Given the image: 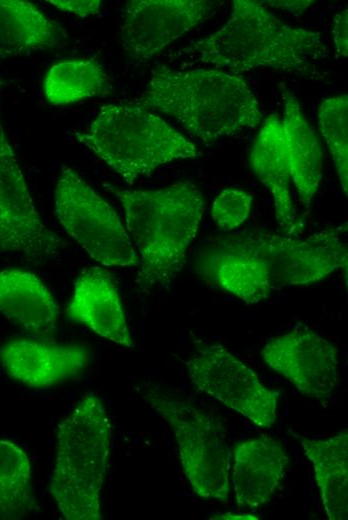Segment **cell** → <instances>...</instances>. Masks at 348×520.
<instances>
[{
    "mask_svg": "<svg viewBox=\"0 0 348 520\" xmlns=\"http://www.w3.org/2000/svg\"><path fill=\"white\" fill-rule=\"evenodd\" d=\"M128 103L176 119L205 143L257 127L262 112L246 81L217 69L153 70L145 92Z\"/></svg>",
    "mask_w": 348,
    "mask_h": 520,
    "instance_id": "7a4b0ae2",
    "label": "cell"
},
{
    "mask_svg": "<svg viewBox=\"0 0 348 520\" xmlns=\"http://www.w3.org/2000/svg\"><path fill=\"white\" fill-rule=\"evenodd\" d=\"M252 196L240 189H225L214 200L211 215L216 225L231 231L243 224L250 213Z\"/></svg>",
    "mask_w": 348,
    "mask_h": 520,
    "instance_id": "cb8c5ba5",
    "label": "cell"
},
{
    "mask_svg": "<svg viewBox=\"0 0 348 520\" xmlns=\"http://www.w3.org/2000/svg\"><path fill=\"white\" fill-rule=\"evenodd\" d=\"M0 313L36 336L54 333L60 315L59 306L43 281L20 269L0 271Z\"/></svg>",
    "mask_w": 348,
    "mask_h": 520,
    "instance_id": "e0dca14e",
    "label": "cell"
},
{
    "mask_svg": "<svg viewBox=\"0 0 348 520\" xmlns=\"http://www.w3.org/2000/svg\"><path fill=\"white\" fill-rule=\"evenodd\" d=\"M346 232L347 223L304 238L250 230L214 245L242 263L252 286L266 299L275 287L309 285L347 270Z\"/></svg>",
    "mask_w": 348,
    "mask_h": 520,
    "instance_id": "5b68a950",
    "label": "cell"
},
{
    "mask_svg": "<svg viewBox=\"0 0 348 520\" xmlns=\"http://www.w3.org/2000/svg\"><path fill=\"white\" fill-rule=\"evenodd\" d=\"M111 191L121 203L126 229L137 248L141 279L149 287H165L177 276L195 238L205 202L191 181L150 189Z\"/></svg>",
    "mask_w": 348,
    "mask_h": 520,
    "instance_id": "3957f363",
    "label": "cell"
},
{
    "mask_svg": "<svg viewBox=\"0 0 348 520\" xmlns=\"http://www.w3.org/2000/svg\"><path fill=\"white\" fill-rule=\"evenodd\" d=\"M65 241L42 222L17 157L0 123V254H57Z\"/></svg>",
    "mask_w": 348,
    "mask_h": 520,
    "instance_id": "30bf717a",
    "label": "cell"
},
{
    "mask_svg": "<svg viewBox=\"0 0 348 520\" xmlns=\"http://www.w3.org/2000/svg\"><path fill=\"white\" fill-rule=\"evenodd\" d=\"M217 3L207 0H130L121 11L118 37L126 55L139 63L211 18Z\"/></svg>",
    "mask_w": 348,
    "mask_h": 520,
    "instance_id": "8fae6325",
    "label": "cell"
},
{
    "mask_svg": "<svg viewBox=\"0 0 348 520\" xmlns=\"http://www.w3.org/2000/svg\"><path fill=\"white\" fill-rule=\"evenodd\" d=\"M101 62L93 57L56 62L46 73L43 91L52 105H66L111 93Z\"/></svg>",
    "mask_w": 348,
    "mask_h": 520,
    "instance_id": "44dd1931",
    "label": "cell"
},
{
    "mask_svg": "<svg viewBox=\"0 0 348 520\" xmlns=\"http://www.w3.org/2000/svg\"><path fill=\"white\" fill-rule=\"evenodd\" d=\"M210 519H258L256 516L249 514H236V513H217L210 517Z\"/></svg>",
    "mask_w": 348,
    "mask_h": 520,
    "instance_id": "83f0119b",
    "label": "cell"
},
{
    "mask_svg": "<svg viewBox=\"0 0 348 520\" xmlns=\"http://www.w3.org/2000/svg\"><path fill=\"white\" fill-rule=\"evenodd\" d=\"M261 355L273 371L310 398L327 399L336 389L339 377L337 349L303 324L269 339Z\"/></svg>",
    "mask_w": 348,
    "mask_h": 520,
    "instance_id": "7c38bea8",
    "label": "cell"
},
{
    "mask_svg": "<svg viewBox=\"0 0 348 520\" xmlns=\"http://www.w3.org/2000/svg\"><path fill=\"white\" fill-rule=\"evenodd\" d=\"M113 428L102 400L84 394L58 424L50 493L67 520H101Z\"/></svg>",
    "mask_w": 348,
    "mask_h": 520,
    "instance_id": "277c9868",
    "label": "cell"
},
{
    "mask_svg": "<svg viewBox=\"0 0 348 520\" xmlns=\"http://www.w3.org/2000/svg\"><path fill=\"white\" fill-rule=\"evenodd\" d=\"M89 361V351L78 344L20 338L0 346L5 373L31 388H47L72 380L86 369Z\"/></svg>",
    "mask_w": 348,
    "mask_h": 520,
    "instance_id": "4fadbf2b",
    "label": "cell"
},
{
    "mask_svg": "<svg viewBox=\"0 0 348 520\" xmlns=\"http://www.w3.org/2000/svg\"><path fill=\"white\" fill-rule=\"evenodd\" d=\"M321 134L334 161L345 195L348 186V97L347 94L323 99L318 110Z\"/></svg>",
    "mask_w": 348,
    "mask_h": 520,
    "instance_id": "603a6c76",
    "label": "cell"
},
{
    "mask_svg": "<svg viewBox=\"0 0 348 520\" xmlns=\"http://www.w3.org/2000/svg\"><path fill=\"white\" fill-rule=\"evenodd\" d=\"M38 509L29 457L14 442L0 439V520L27 518Z\"/></svg>",
    "mask_w": 348,
    "mask_h": 520,
    "instance_id": "7402d4cb",
    "label": "cell"
},
{
    "mask_svg": "<svg viewBox=\"0 0 348 520\" xmlns=\"http://www.w3.org/2000/svg\"><path fill=\"white\" fill-rule=\"evenodd\" d=\"M230 482L235 501L244 508L268 503L280 487L289 464L284 447L268 435L236 443L231 448Z\"/></svg>",
    "mask_w": 348,
    "mask_h": 520,
    "instance_id": "5bb4252c",
    "label": "cell"
},
{
    "mask_svg": "<svg viewBox=\"0 0 348 520\" xmlns=\"http://www.w3.org/2000/svg\"><path fill=\"white\" fill-rule=\"evenodd\" d=\"M199 391L241 414L254 425L270 428L277 420L279 393L221 344L197 348L185 361Z\"/></svg>",
    "mask_w": 348,
    "mask_h": 520,
    "instance_id": "9c48e42d",
    "label": "cell"
},
{
    "mask_svg": "<svg viewBox=\"0 0 348 520\" xmlns=\"http://www.w3.org/2000/svg\"><path fill=\"white\" fill-rule=\"evenodd\" d=\"M54 208L66 233L96 262L116 267L139 262L116 211L69 167L60 171L54 191Z\"/></svg>",
    "mask_w": 348,
    "mask_h": 520,
    "instance_id": "ba28073f",
    "label": "cell"
},
{
    "mask_svg": "<svg viewBox=\"0 0 348 520\" xmlns=\"http://www.w3.org/2000/svg\"><path fill=\"white\" fill-rule=\"evenodd\" d=\"M313 465L321 501L330 520H346L348 511V431L325 439L295 434Z\"/></svg>",
    "mask_w": 348,
    "mask_h": 520,
    "instance_id": "ffe728a7",
    "label": "cell"
},
{
    "mask_svg": "<svg viewBox=\"0 0 348 520\" xmlns=\"http://www.w3.org/2000/svg\"><path fill=\"white\" fill-rule=\"evenodd\" d=\"M76 137L129 185L161 165L199 155L164 119L128 102L102 106Z\"/></svg>",
    "mask_w": 348,
    "mask_h": 520,
    "instance_id": "8992f818",
    "label": "cell"
},
{
    "mask_svg": "<svg viewBox=\"0 0 348 520\" xmlns=\"http://www.w3.org/2000/svg\"><path fill=\"white\" fill-rule=\"evenodd\" d=\"M67 40L64 27L33 3L0 0V58L57 50Z\"/></svg>",
    "mask_w": 348,
    "mask_h": 520,
    "instance_id": "d6986e66",
    "label": "cell"
},
{
    "mask_svg": "<svg viewBox=\"0 0 348 520\" xmlns=\"http://www.w3.org/2000/svg\"><path fill=\"white\" fill-rule=\"evenodd\" d=\"M281 90L284 102L281 122L292 182L301 207L308 210L322 177L323 148L294 93L284 85Z\"/></svg>",
    "mask_w": 348,
    "mask_h": 520,
    "instance_id": "ac0fdd59",
    "label": "cell"
},
{
    "mask_svg": "<svg viewBox=\"0 0 348 520\" xmlns=\"http://www.w3.org/2000/svg\"><path fill=\"white\" fill-rule=\"evenodd\" d=\"M5 85V82L0 78V88Z\"/></svg>",
    "mask_w": 348,
    "mask_h": 520,
    "instance_id": "f1b7e54d",
    "label": "cell"
},
{
    "mask_svg": "<svg viewBox=\"0 0 348 520\" xmlns=\"http://www.w3.org/2000/svg\"><path fill=\"white\" fill-rule=\"evenodd\" d=\"M194 50L201 62L233 73L268 68L323 81L330 53L321 33L284 23L260 1L235 0L229 20Z\"/></svg>",
    "mask_w": 348,
    "mask_h": 520,
    "instance_id": "6da1fadb",
    "label": "cell"
},
{
    "mask_svg": "<svg viewBox=\"0 0 348 520\" xmlns=\"http://www.w3.org/2000/svg\"><path fill=\"white\" fill-rule=\"evenodd\" d=\"M142 396L171 428L183 472L202 499L227 500L231 447L225 429L210 413L189 400L148 385Z\"/></svg>",
    "mask_w": 348,
    "mask_h": 520,
    "instance_id": "52a82bcc",
    "label": "cell"
},
{
    "mask_svg": "<svg viewBox=\"0 0 348 520\" xmlns=\"http://www.w3.org/2000/svg\"><path fill=\"white\" fill-rule=\"evenodd\" d=\"M250 163L253 172L270 191L276 220L287 234L297 230L292 196V176L288 162L282 122L275 113L262 124L251 149Z\"/></svg>",
    "mask_w": 348,
    "mask_h": 520,
    "instance_id": "2e32d148",
    "label": "cell"
},
{
    "mask_svg": "<svg viewBox=\"0 0 348 520\" xmlns=\"http://www.w3.org/2000/svg\"><path fill=\"white\" fill-rule=\"evenodd\" d=\"M333 39L337 54L346 59L348 55V11L339 12L334 17Z\"/></svg>",
    "mask_w": 348,
    "mask_h": 520,
    "instance_id": "484cf974",
    "label": "cell"
},
{
    "mask_svg": "<svg viewBox=\"0 0 348 520\" xmlns=\"http://www.w3.org/2000/svg\"><path fill=\"white\" fill-rule=\"evenodd\" d=\"M47 2L62 12L72 13L80 18L97 15L102 7L101 0H48Z\"/></svg>",
    "mask_w": 348,
    "mask_h": 520,
    "instance_id": "d4e9b609",
    "label": "cell"
},
{
    "mask_svg": "<svg viewBox=\"0 0 348 520\" xmlns=\"http://www.w3.org/2000/svg\"><path fill=\"white\" fill-rule=\"evenodd\" d=\"M66 317L116 344L134 347L116 281L101 267L86 268L78 276Z\"/></svg>",
    "mask_w": 348,
    "mask_h": 520,
    "instance_id": "9a60e30c",
    "label": "cell"
},
{
    "mask_svg": "<svg viewBox=\"0 0 348 520\" xmlns=\"http://www.w3.org/2000/svg\"><path fill=\"white\" fill-rule=\"evenodd\" d=\"M268 3L274 8L297 15L308 8L313 1H268Z\"/></svg>",
    "mask_w": 348,
    "mask_h": 520,
    "instance_id": "4316f807",
    "label": "cell"
}]
</instances>
